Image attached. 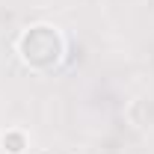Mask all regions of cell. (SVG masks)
<instances>
[{
  "mask_svg": "<svg viewBox=\"0 0 154 154\" xmlns=\"http://www.w3.org/2000/svg\"><path fill=\"white\" fill-rule=\"evenodd\" d=\"M24 145H27V139H24V134H18V131H12V134L3 136V148H6L9 154H21Z\"/></svg>",
  "mask_w": 154,
  "mask_h": 154,
  "instance_id": "cell-2",
  "label": "cell"
},
{
  "mask_svg": "<svg viewBox=\"0 0 154 154\" xmlns=\"http://www.w3.org/2000/svg\"><path fill=\"white\" fill-rule=\"evenodd\" d=\"M21 54L36 68H51V65L59 62L62 42H59V36L51 27H33L30 33H24V38H21Z\"/></svg>",
  "mask_w": 154,
  "mask_h": 154,
  "instance_id": "cell-1",
  "label": "cell"
}]
</instances>
